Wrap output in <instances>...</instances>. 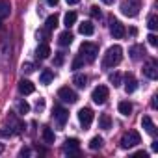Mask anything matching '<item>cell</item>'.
I'll return each mask as SVG.
<instances>
[{"instance_id":"1","label":"cell","mask_w":158,"mask_h":158,"mask_svg":"<svg viewBox=\"0 0 158 158\" xmlns=\"http://www.w3.org/2000/svg\"><path fill=\"white\" fill-rule=\"evenodd\" d=\"M121 60H123V48L119 45H114V47H110L106 50V54L102 58V67L104 69H112V67L119 65Z\"/></svg>"},{"instance_id":"2","label":"cell","mask_w":158,"mask_h":158,"mask_svg":"<svg viewBox=\"0 0 158 158\" xmlns=\"http://www.w3.org/2000/svg\"><path fill=\"white\" fill-rule=\"evenodd\" d=\"M141 10V2L139 0H123L121 2V13L125 17H136Z\"/></svg>"},{"instance_id":"3","label":"cell","mask_w":158,"mask_h":158,"mask_svg":"<svg viewBox=\"0 0 158 158\" xmlns=\"http://www.w3.org/2000/svg\"><path fill=\"white\" fill-rule=\"evenodd\" d=\"M80 54L84 56V60L86 61H95L97 60V56H99V45H95V43H89V41H86V43H82L80 45Z\"/></svg>"},{"instance_id":"4","label":"cell","mask_w":158,"mask_h":158,"mask_svg":"<svg viewBox=\"0 0 158 158\" xmlns=\"http://www.w3.org/2000/svg\"><path fill=\"white\" fill-rule=\"evenodd\" d=\"M141 143V136H139V132H136V130H128L127 134H123V138H121V147L123 149H132V147H136V145H139Z\"/></svg>"},{"instance_id":"5","label":"cell","mask_w":158,"mask_h":158,"mask_svg":"<svg viewBox=\"0 0 158 158\" xmlns=\"http://www.w3.org/2000/svg\"><path fill=\"white\" fill-rule=\"evenodd\" d=\"M108 97H110V89L106 86H97L91 93V99H93L95 104H104L108 101Z\"/></svg>"},{"instance_id":"6","label":"cell","mask_w":158,"mask_h":158,"mask_svg":"<svg viewBox=\"0 0 158 158\" xmlns=\"http://www.w3.org/2000/svg\"><path fill=\"white\" fill-rule=\"evenodd\" d=\"M78 121H80V125H82L84 130H88L91 127V123H93V110L88 108V106L80 108V112H78Z\"/></svg>"},{"instance_id":"7","label":"cell","mask_w":158,"mask_h":158,"mask_svg":"<svg viewBox=\"0 0 158 158\" xmlns=\"http://www.w3.org/2000/svg\"><path fill=\"white\" fill-rule=\"evenodd\" d=\"M58 97H60L63 102H69V104H74V102L78 101V95H76V91H74V89H71L69 86H63V88H60V89H58Z\"/></svg>"},{"instance_id":"8","label":"cell","mask_w":158,"mask_h":158,"mask_svg":"<svg viewBox=\"0 0 158 158\" xmlns=\"http://www.w3.org/2000/svg\"><path fill=\"white\" fill-rule=\"evenodd\" d=\"M143 74L147 78H151V80H154V78L158 76V65H156L154 60H149V61L143 63Z\"/></svg>"},{"instance_id":"9","label":"cell","mask_w":158,"mask_h":158,"mask_svg":"<svg viewBox=\"0 0 158 158\" xmlns=\"http://www.w3.org/2000/svg\"><path fill=\"white\" fill-rule=\"evenodd\" d=\"M110 32H112V35H114L115 39H121V37H125V34H127L125 26H123L117 19H112V21H110Z\"/></svg>"},{"instance_id":"10","label":"cell","mask_w":158,"mask_h":158,"mask_svg":"<svg viewBox=\"0 0 158 158\" xmlns=\"http://www.w3.org/2000/svg\"><path fill=\"white\" fill-rule=\"evenodd\" d=\"M63 151L69 152V154H78V151H80V141L76 138H67L65 145H63Z\"/></svg>"},{"instance_id":"11","label":"cell","mask_w":158,"mask_h":158,"mask_svg":"<svg viewBox=\"0 0 158 158\" xmlns=\"http://www.w3.org/2000/svg\"><path fill=\"white\" fill-rule=\"evenodd\" d=\"M67 119H69V112L65 108H61V106L54 108V121L58 123V127H63L67 123Z\"/></svg>"},{"instance_id":"12","label":"cell","mask_w":158,"mask_h":158,"mask_svg":"<svg viewBox=\"0 0 158 158\" xmlns=\"http://www.w3.org/2000/svg\"><path fill=\"white\" fill-rule=\"evenodd\" d=\"M141 127L145 128V132H147V134H151V136H154V134H156V125L152 123V119H151L149 115H143V117H141Z\"/></svg>"},{"instance_id":"13","label":"cell","mask_w":158,"mask_h":158,"mask_svg":"<svg viewBox=\"0 0 158 158\" xmlns=\"http://www.w3.org/2000/svg\"><path fill=\"white\" fill-rule=\"evenodd\" d=\"M138 88V82H136V78L132 74H125V91L127 93H134Z\"/></svg>"},{"instance_id":"14","label":"cell","mask_w":158,"mask_h":158,"mask_svg":"<svg viewBox=\"0 0 158 158\" xmlns=\"http://www.w3.org/2000/svg\"><path fill=\"white\" fill-rule=\"evenodd\" d=\"M34 84L30 82V80H21L19 82V93L21 95H30V93H34Z\"/></svg>"},{"instance_id":"15","label":"cell","mask_w":158,"mask_h":158,"mask_svg":"<svg viewBox=\"0 0 158 158\" xmlns=\"http://www.w3.org/2000/svg\"><path fill=\"white\" fill-rule=\"evenodd\" d=\"M58 43H60L61 47H67V45H71V43H73V34L69 32V28L58 35Z\"/></svg>"},{"instance_id":"16","label":"cell","mask_w":158,"mask_h":158,"mask_svg":"<svg viewBox=\"0 0 158 158\" xmlns=\"http://www.w3.org/2000/svg\"><path fill=\"white\" fill-rule=\"evenodd\" d=\"M78 32H80L82 35H93V32H95V26H93L89 21H84L80 26H78Z\"/></svg>"},{"instance_id":"17","label":"cell","mask_w":158,"mask_h":158,"mask_svg":"<svg viewBox=\"0 0 158 158\" xmlns=\"http://www.w3.org/2000/svg\"><path fill=\"white\" fill-rule=\"evenodd\" d=\"M11 13V4L8 0H0V19H6Z\"/></svg>"},{"instance_id":"18","label":"cell","mask_w":158,"mask_h":158,"mask_svg":"<svg viewBox=\"0 0 158 158\" xmlns=\"http://www.w3.org/2000/svg\"><path fill=\"white\" fill-rule=\"evenodd\" d=\"M48 54H50V47H48L47 43H41V45L37 47V50H35V56H37L39 60H45V58H48Z\"/></svg>"},{"instance_id":"19","label":"cell","mask_w":158,"mask_h":158,"mask_svg":"<svg viewBox=\"0 0 158 158\" xmlns=\"http://www.w3.org/2000/svg\"><path fill=\"white\" fill-rule=\"evenodd\" d=\"M99 128H102V130H110L112 128V117L108 114H102L99 117Z\"/></svg>"},{"instance_id":"20","label":"cell","mask_w":158,"mask_h":158,"mask_svg":"<svg viewBox=\"0 0 158 158\" xmlns=\"http://www.w3.org/2000/svg\"><path fill=\"white\" fill-rule=\"evenodd\" d=\"M73 84L76 86V88H86L88 86V76L86 74H74V78H73Z\"/></svg>"},{"instance_id":"21","label":"cell","mask_w":158,"mask_h":158,"mask_svg":"<svg viewBox=\"0 0 158 158\" xmlns=\"http://www.w3.org/2000/svg\"><path fill=\"white\" fill-rule=\"evenodd\" d=\"M141 54H145V48H143L141 45H134V47H130V58H132V60H139Z\"/></svg>"},{"instance_id":"22","label":"cell","mask_w":158,"mask_h":158,"mask_svg":"<svg viewBox=\"0 0 158 158\" xmlns=\"http://www.w3.org/2000/svg\"><path fill=\"white\" fill-rule=\"evenodd\" d=\"M117 108H119V114H123V115H127V117L132 114V104H130L128 101H121Z\"/></svg>"},{"instance_id":"23","label":"cell","mask_w":158,"mask_h":158,"mask_svg":"<svg viewBox=\"0 0 158 158\" xmlns=\"http://www.w3.org/2000/svg\"><path fill=\"white\" fill-rule=\"evenodd\" d=\"M52 80H54V73H52L50 69H45V71L41 73V84L48 86V84H50Z\"/></svg>"},{"instance_id":"24","label":"cell","mask_w":158,"mask_h":158,"mask_svg":"<svg viewBox=\"0 0 158 158\" xmlns=\"http://www.w3.org/2000/svg\"><path fill=\"white\" fill-rule=\"evenodd\" d=\"M54 130L50 128V127H43V139H45V143H54Z\"/></svg>"},{"instance_id":"25","label":"cell","mask_w":158,"mask_h":158,"mask_svg":"<svg viewBox=\"0 0 158 158\" xmlns=\"http://www.w3.org/2000/svg\"><path fill=\"white\" fill-rule=\"evenodd\" d=\"M74 23H76V13H74V11H69V13H65V17H63V24H65L67 28H71Z\"/></svg>"},{"instance_id":"26","label":"cell","mask_w":158,"mask_h":158,"mask_svg":"<svg viewBox=\"0 0 158 158\" xmlns=\"http://www.w3.org/2000/svg\"><path fill=\"white\" fill-rule=\"evenodd\" d=\"M56 26H58V15H50V17H47L45 28H47V30H54Z\"/></svg>"},{"instance_id":"27","label":"cell","mask_w":158,"mask_h":158,"mask_svg":"<svg viewBox=\"0 0 158 158\" xmlns=\"http://www.w3.org/2000/svg\"><path fill=\"white\" fill-rule=\"evenodd\" d=\"M102 143H104L102 138H101V136H95V138H91V141H89V149H91V151H97V149L102 147Z\"/></svg>"},{"instance_id":"28","label":"cell","mask_w":158,"mask_h":158,"mask_svg":"<svg viewBox=\"0 0 158 158\" xmlns=\"http://www.w3.org/2000/svg\"><path fill=\"white\" fill-rule=\"evenodd\" d=\"M110 82L114 84V88H117V86H121V82H123V76H121L119 73H112V74H110Z\"/></svg>"},{"instance_id":"29","label":"cell","mask_w":158,"mask_h":158,"mask_svg":"<svg viewBox=\"0 0 158 158\" xmlns=\"http://www.w3.org/2000/svg\"><path fill=\"white\" fill-rule=\"evenodd\" d=\"M17 108H19V114H28L30 112V104L26 101H19L17 102Z\"/></svg>"},{"instance_id":"30","label":"cell","mask_w":158,"mask_h":158,"mask_svg":"<svg viewBox=\"0 0 158 158\" xmlns=\"http://www.w3.org/2000/svg\"><path fill=\"white\" fill-rule=\"evenodd\" d=\"M84 63H86V60H84V56H82V54H80V56H76V58H74V61H73V69H80Z\"/></svg>"},{"instance_id":"31","label":"cell","mask_w":158,"mask_h":158,"mask_svg":"<svg viewBox=\"0 0 158 158\" xmlns=\"http://www.w3.org/2000/svg\"><path fill=\"white\" fill-rule=\"evenodd\" d=\"M147 26H149L151 30H156V28H158V17H156V15H151L149 21H147Z\"/></svg>"},{"instance_id":"32","label":"cell","mask_w":158,"mask_h":158,"mask_svg":"<svg viewBox=\"0 0 158 158\" xmlns=\"http://www.w3.org/2000/svg\"><path fill=\"white\" fill-rule=\"evenodd\" d=\"M89 13H91V17H93V19H101V10H99V6H91Z\"/></svg>"},{"instance_id":"33","label":"cell","mask_w":158,"mask_h":158,"mask_svg":"<svg viewBox=\"0 0 158 158\" xmlns=\"http://www.w3.org/2000/svg\"><path fill=\"white\" fill-rule=\"evenodd\" d=\"M34 63H30V61H26V63H23V71L26 73V74H30V73H34Z\"/></svg>"},{"instance_id":"34","label":"cell","mask_w":158,"mask_h":158,"mask_svg":"<svg viewBox=\"0 0 158 158\" xmlns=\"http://www.w3.org/2000/svg\"><path fill=\"white\" fill-rule=\"evenodd\" d=\"M147 41H149V45H152V47L158 45V37H156L154 34H149V35H147Z\"/></svg>"},{"instance_id":"35","label":"cell","mask_w":158,"mask_h":158,"mask_svg":"<svg viewBox=\"0 0 158 158\" xmlns=\"http://www.w3.org/2000/svg\"><path fill=\"white\" fill-rule=\"evenodd\" d=\"M61 63H63V52H58L56 60H54V65H61Z\"/></svg>"},{"instance_id":"36","label":"cell","mask_w":158,"mask_h":158,"mask_svg":"<svg viewBox=\"0 0 158 158\" xmlns=\"http://www.w3.org/2000/svg\"><path fill=\"white\" fill-rule=\"evenodd\" d=\"M58 2H60V0H47L48 6H58Z\"/></svg>"},{"instance_id":"37","label":"cell","mask_w":158,"mask_h":158,"mask_svg":"<svg viewBox=\"0 0 158 158\" xmlns=\"http://www.w3.org/2000/svg\"><path fill=\"white\" fill-rule=\"evenodd\" d=\"M65 2H67V4H71V6H74V4L80 2V0H65Z\"/></svg>"},{"instance_id":"38","label":"cell","mask_w":158,"mask_h":158,"mask_svg":"<svg viewBox=\"0 0 158 158\" xmlns=\"http://www.w3.org/2000/svg\"><path fill=\"white\" fill-rule=\"evenodd\" d=\"M151 147H152V151H158V141H152Z\"/></svg>"},{"instance_id":"39","label":"cell","mask_w":158,"mask_h":158,"mask_svg":"<svg viewBox=\"0 0 158 158\" xmlns=\"http://www.w3.org/2000/svg\"><path fill=\"white\" fill-rule=\"evenodd\" d=\"M28 154H30V151H28V149H23V151H21V156H28Z\"/></svg>"},{"instance_id":"40","label":"cell","mask_w":158,"mask_h":158,"mask_svg":"<svg viewBox=\"0 0 158 158\" xmlns=\"http://www.w3.org/2000/svg\"><path fill=\"white\" fill-rule=\"evenodd\" d=\"M102 2H104V4H108V6H110V4H114V0H102Z\"/></svg>"},{"instance_id":"41","label":"cell","mask_w":158,"mask_h":158,"mask_svg":"<svg viewBox=\"0 0 158 158\" xmlns=\"http://www.w3.org/2000/svg\"><path fill=\"white\" fill-rule=\"evenodd\" d=\"M0 28H2V19H0Z\"/></svg>"}]
</instances>
